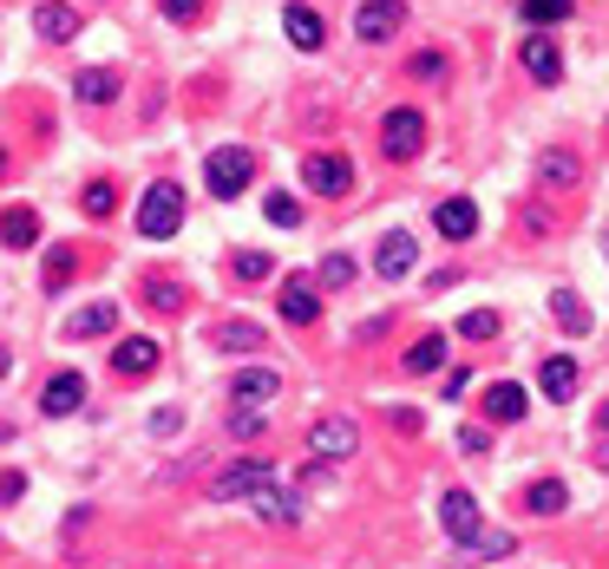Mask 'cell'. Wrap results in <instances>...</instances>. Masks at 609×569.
<instances>
[{
  "label": "cell",
  "mask_w": 609,
  "mask_h": 569,
  "mask_svg": "<svg viewBox=\"0 0 609 569\" xmlns=\"http://www.w3.org/2000/svg\"><path fill=\"white\" fill-rule=\"evenodd\" d=\"M72 275H79V262H72V249H52V256H46V288L59 295V288H66Z\"/></svg>",
  "instance_id": "33"
},
{
  "label": "cell",
  "mask_w": 609,
  "mask_h": 569,
  "mask_svg": "<svg viewBox=\"0 0 609 569\" xmlns=\"http://www.w3.org/2000/svg\"><path fill=\"white\" fill-rule=\"evenodd\" d=\"M33 26H39L46 39H72V33H79V13L59 7V0H39V7H33Z\"/></svg>",
  "instance_id": "20"
},
{
  "label": "cell",
  "mask_w": 609,
  "mask_h": 569,
  "mask_svg": "<svg viewBox=\"0 0 609 569\" xmlns=\"http://www.w3.org/2000/svg\"><path fill=\"white\" fill-rule=\"evenodd\" d=\"M413 256H420V249H413V236H407V229H394V236H380V249H374V269H380L387 282H400V275L413 269Z\"/></svg>",
  "instance_id": "12"
},
{
  "label": "cell",
  "mask_w": 609,
  "mask_h": 569,
  "mask_svg": "<svg viewBox=\"0 0 609 569\" xmlns=\"http://www.w3.org/2000/svg\"><path fill=\"white\" fill-rule=\"evenodd\" d=\"M571 7L577 0H525V20L531 26H551V20H571Z\"/></svg>",
  "instance_id": "34"
},
{
  "label": "cell",
  "mask_w": 609,
  "mask_h": 569,
  "mask_svg": "<svg viewBox=\"0 0 609 569\" xmlns=\"http://www.w3.org/2000/svg\"><path fill=\"white\" fill-rule=\"evenodd\" d=\"M282 321H295V328H308L315 315H321V295H315V282H282Z\"/></svg>",
  "instance_id": "14"
},
{
  "label": "cell",
  "mask_w": 609,
  "mask_h": 569,
  "mask_svg": "<svg viewBox=\"0 0 609 569\" xmlns=\"http://www.w3.org/2000/svg\"><path fill=\"white\" fill-rule=\"evenodd\" d=\"M302 183H308L315 197H348V190H354V164L335 157V151H328V157H308V164H302Z\"/></svg>",
  "instance_id": "5"
},
{
  "label": "cell",
  "mask_w": 609,
  "mask_h": 569,
  "mask_svg": "<svg viewBox=\"0 0 609 569\" xmlns=\"http://www.w3.org/2000/svg\"><path fill=\"white\" fill-rule=\"evenodd\" d=\"M538 177H544L551 190H577V183H584V164H577L571 151H544V157H538Z\"/></svg>",
  "instance_id": "19"
},
{
  "label": "cell",
  "mask_w": 609,
  "mask_h": 569,
  "mask_svg": "<svg viewBox=\"0 0 609 569\" xmlns=\"http://www.w3.org/2000/svg\"><path fill=\"white\" fill-rule=\"evenodd\" d=\"M597 426H604V432H609V400H604V413H597Z\"/></svg>",
  "instance_id": "40"
},
{
  "label": "cell",
  "mask_w": 609,
  "mask_h": 569,
  "mask_svg": "<svg viewBox=\"0 0 609 569\" xmlns=\"http://www.w3.org/2000/svg\"><path fill=\"white\" fill-rule=\"evenodd\" d=\"M433 223H440V236H446V242H466V236L479 229V203H466V197H446V203L433 210Z\"/></svg>",
  "instance_id": "11"
},
{
  "label": "cell",
  "mask_w": 609,
  "mask_h": 569,
  "mask_svg": "<svg viewBox=\"0 0 609 569\" xmlns=\"http://www.w3.org/2000/svg\"><path fill=\"white\" fill-rule=\"evenodd\" d=\"M525 387H512V380H499V387H485V419H525Z\"/></svg>",
  "instance_id": "22"
},
{
  "label": "cell",
  "mask_w": 609,
  "mask_h": 569,
  "mask_svg": "<svg viewBox=\"0 0 609 569\" xmlns=\"http://www.w3.org/2000/svg\"><path fill=\"white\" fill-rule=\"evenodd\" d=\"M112 367H118V374H131V380H138V374H151V367H157V341H144V334L118 341V347H112Z\"/></svg>",
  "instance_id": "17"
},
{
  "label": "cell",
  "mask_w": 609,
  "mask_h": 569,
  "mask_svg": "<svg viewBox=\"0 0 609 569\" xmlns=\"http://www.w3.org/2000/svg\"><path fill=\"white\" fill-rule=\"evenodd\" d=\"M538 387H544V400H558V406L577 400V360H571V354H551L544 374H538Z\"/></svg>",
  "instance_id": "16"
},
{
  "label": "cell",
  "mask_w": 609,
  "mask_h": 569,
  "mask_svg": "<svg viewBox=\"0 0 609 569\" xmlns=\"http://www.w3.org/2000/svg\"><path fill=\"white\" fill-rule=\"evenodd\" d=\"M249 177H256V157H249L243 144H223V151L203 164V183H210V197H243V190H249Z\"/></svg>",
  "instance_id": "3"
},
{
  "label": "cell",
  "mask_w": 609,
  "mask_h": 569,
  "mask_svg": "<svg viewBox=\"0 0 609 569\" xmlns=\"http://www.w3.org/2000/svg\"><path fill=\"white\" fill-rule=\"evenodd\" d=\"M112 321H118V308H112V301H92V308H79V315H72V328H66V334H72V341H92V334H105Z\"/></svg>",
  "instance_id": "25"
},
{
  "label": "cell",
  "mask_w": 609,
  "mask_h": 569,
  "mask_svg": "<svg viewBox=\"0 0 609 569\" xmlns=\"http://www.w3.org/2000/svg\"><path fill=\"white\" fill-rule=\"evenodd\" d=\"M551 315H558V328H564V334H584V328H590V308H584V295H577V288H558V295H551Z\"/></svg>",
  "instance_id": "24"
},
{
  "label": "cell",
  "mask_w": 609,
  "mask_h": 569,
  "mask_svg": "<svg viewBox=\"0 0 609 569\" xmlns=\"http://www.w3.org/2000/svg\"><path fill=\"white\" fill-rule=\"evenodd\" d=\"M269 223H276V229H295V223H302V210H295V197H282V190H269Z\"/></svg>",
  "instance_id": "36"
},
{
  "label": "cell",
  "mask_w": 609,
  "mask_h": 569,
  "mask_svg": "<svg viewBox=\"0 0 609 569\" xmlns=\"http://www.w3.org/2000/svg\"><path fill=\"white\" fill-rule=\"evenodd\" d=\"M282 26H289V39H295V46H321V39H328V20H321L315 7H289V20H282Z\"/></svg>",
  "instance_id": "23"
},
{
  "label": "cell",
  "mask_w": 609,
  "mask_h": 569,
  "mask_svg": "<svg viewBox=\"0 0 609 569\" xmlns=\"http://www.w3.org/2000/svg\"><path fill=\"white\" fill-rule=\"evenodd\" d=\"M72 98H79V105H112V98H118V72H112V66H85V72L72 79Z\"/></svg>",
  "instance_id": "13"
},
{
  "label": "cell",
  "mask_w": 609,
  "mask_h": 569,
  "mask_svg": "<svg viewBox=\"0 0 609 569\" xmlns=\"http://www.w3.org/2000/svg\"><path fill=\"white\" fill-rule=\"evenodd\" d=\"M459 334L466 341H499V315L492 308H472V315H459Z\"/></svg>",
  "instance_id": "29"
},
{
  "label": "cell",
  "mask_w": 609,
  "mask_h": 569,
  "mask_svg": "<svg viewBox=\"0 0 609 569\" xmlns=\"http://www.w3.org/2000/svg\"><path fill=\"white\" fill-rule=\"evenodd\" d=\"M525 505H531L538 518H558V511L571 505V491H564V478H538V485L525 491Z\"/></svg>",
  "instance_id": "27"
},
{
  "label": "cell",
  "mask_w": 609,
  "mask_h": 569,
  "mask_svg": "<svg viewBox=\"0 0 609 569\" xmlns=\"http://www.w3.org/2000/svg\"><path fill=\"white\" fill-rule=\"evenodd\" d=\"M525 66H531L538 85H558V79H564V59H558L551 39H525Z\"/></svg>",
  "instance_id": "21"
},
{
  "label": "cell",
  "mask_w": 609,
  "mask_h": 569,
  "mask_svg": "<svg viewBox=\"0 0 609 569\" xmlns=\"http://www.w3.org/2000/svg\"><path fill=\"white\" fill-rule=\"evenodd\" d=\"M39 406H46L52 419H66V413H79V406H85V380H79V374H52V380L39 387Z\"/></svg>",
  "instance_id": "10"
},
{
  "label": "cell",
  "mask_w": 609,
  "mask_h": 569,
  "mask_svg": "<svg viewBox=\"0 0 609 569\" xmlns=\"http://www.w3.org/2000/svg\"><path fill=\"white\" fill-rule=\"evenodd\" d=\"M262 341H269V334H262L256 321H223V328H210V347H216V354H256Z\"/></svg>",
  "instance_id": "15"
},
{
  "label": "cell",
  "mask_w": 609,
  "mask_h": 569,
  "mask_svg": "<svg viewBox=\"0 0 609 569\" xmlns=\"http://www.w3.org/2000/svg\"><path fill=\"white\" fill-rule=\"evenodd\" d=\"M39 236V223H33V210H7V249H26Z\"/></svg>",
  "instance_id": "31"
},
{
  "label": "cell",
  "mask_w": 609,
  "mask_h": 569,
  "mask_svg": "<svg viewBox=\"0 0 609 569\" xmlns=\"http://www.w3.org/2000/svg\"><path fill=\"white\" fill-rule=\"evenodd\" d=\"M433 367H446V334H420L407 347V374H433Z\"/></svg>",
  "instance_id": "26"
},
{
  "label": "cell",
  "mask_w": 609,
  "mask_h": 569,
  "mask_svg": "<svg viewBox=\"0 0 609 569\" xmlns=\"http://www.w3.org/2000/svg\"><path fill=\"white\" fill-rule=\"evenodd\" d=\"M177 223H184V190L164 177V183H151L144 190V210H138V236H177Z\"/></svg>",
  "instance_id": "2"
},
{
  "label": "cell",
  "mask_w": 609,
  "mask_h": 569,
  "mask_svg": "<svg viewBox=\"0 0 609 569\" xmlns=\"http://www.w3.org/2000/svg\"><path fill=\"white\" fill-rule=\"evenodd\" d=\"M144 301H151V308H184V288L164 282V275H151V282H144Z\"/></svg>",
  "instance_id": "35"
},
{
  "label": "cell",
  "mask_w": 609,
  "mask_h": 569,
  "mask_svg": "<svg viewBox=\"0 0 609 569\" xmlns=\"http://www.w3.org/2000/svg\"><path fill=\"white\" fill-rule=\"evenodd\" d=\"M249 505H256V518H262V524H302V498L276 491V485H262V491H256Z\"/></svg>",
  "instance_id": "18"
},
{
  "label": "cell",
  "mask_w": 609,
  "mask_h": 569,
  "mask_svg": "<svg viewBox=\"0 0 609 569\" xmlns=\"http://www.w3.org/2000/svg\"><path fill=\"white\" fill-rule=\"evenodd\" d=\"M230 432H236V439H262V432H269V413H262V406H236V413H230Z\"/></svg>",
  "instance_id": "30"
},
{
  "label": "cell",
  "mask_w": 609,
  "mask_h": 569,
  "mask_svg": "<svg viewBox=\"0 0 609 569\" xmlns=\"http://www.w3.org/2000/svg\"><path fill=\"white\" fill-rule=\"evenodd\" d=\"M440 524H446V537L466 544V550L485 544V531H479L485 518H479V498H472V491H446V498H440Z\"/></svg>",
  "instance_id": "4"
},
{
  "label": "cell",
  "mask_w": 609,
  "mask_h": 569,
  "mask_svg": "<svg viewBox=\"0 0 609 569\" xmlns=\"http://www.w3.org/2000/svg\"><path fill=\"white\" fill-rule=\"evenodd\" d=\"M446 72V59L440 52H426V59H413V79H440Z\"/></svg>",
  "instance_id": "38"
},
{
  "label": "cell",
  "mask_w": 609,
  "mask_h": 569,
  "mask_svg": "<svg viewBox=\"0 0 609 569\" xmlns=\"http://www.w3.org/2000/svg\"><path fill=\"white\" fill-rule=\"evenodd\" d=\"M321 282H328V288H348V282H354V256H328V262H321Z\"/></svg>",
  "instance_id": "37"
},
{
  "label": "cell",
  "mask_w": 609,
  "mask_h": 569,
  "mask_svg": "<svg viewBox=\"0 0 609 569\" xmlns=\"http://www.w3.org/2000/svg\"><path fill=\"white\" fill-rule=\"evenodd\" d=\"M354 446H361L354 419H315V432H308V452H315V459H348Z\"/></svg>",
  "instance_id": "8"
},
{
  "label": "cell",
  "mask_w": 609,
  "mask_h": 569,
  "mask_svg": "<svg viewBox=\"0 0 609 569\" xmlns=\"http://www.w3.org/2000/svg\"><path fill=\"white\" fill-rule=\"evenodd\" d=\"M276 393H282V374H276V367H243V374H236V387H230V400H236V406H269Z\"/></svg>",
  "instance_id": "9"
},
{
  "label": "cell",
  "mask_w": 609,
  "mask_h": 569,
  "mask_svg": "<svg viewBox=\"0 0 609 569\" xmlns=\"http://www.w3.org/2000/svg\"><path fill=\"white\" fill-rule=\"evenodd\" d=\"M262 485H276V472H269V465H256V459H243V465H230V472L210 485V498H216V505H236V498H256Z\"/></svg>",
  "instance_id": "6"
},
{
  "label": "cell",
  "mask_w": 609,
  "mask_h": 569,
  "mask_svg": "<svg viewBox=\"0 0 609 569\" xmlns=\"http://www.w3.org/2000/svg\"><path fill=\"white\" fill-rule=\"evenodd\" d=\"M276 269V256H262V249H236V282H262Z\"/></svg>",
  "instance_id": "32"
},
{
  "label": "cell",
  "mask_w": 609,
  "mask_h": 569,
  "mask_svg": "<svg viewBox=\"0 0 609 569\" xmlns=\"http://www.w3.org/2000/svg\"><path fill=\"white\" fill-rule=\"evenodd\" d=\"M79 210H85V216H112V210H118V183H112V177H92L85 197H79Z\"/></svg>",
  "instance_id": "28"
},
{
  "label": "cell",
  "mask_w": 609,
  "mask_h": 569,
  "mask_svg": "<svg viewBox=\"0 0 609 569\" xmlns=\"http://www.w3.org/2000/svg\"><path fill=\"white\" fill-rule=\"evenodd\" d=\"M164 13H171V20H197V13H203V0H164Z\"/></svg>",
  "instance_id": "39"
},
{
  "label": "cell",
  "mask_w": 609,
  "mask_h": 569,
  "mask_svg": "<svg viewBox=\"0 0 609 569\" xmlns=\"http://www.w3.org/2000/svg\"><path fill=\"white\" fill-rule=\"evenodd\" d=\"M400 20H407V0H361L354 33H361L367 46H380V39H394V33H400Z\"/></svg>",
  "instance_id": "7"
},
{
  "label": "cell",
  "mask_w": 609,
  "mask_h": 569,
  "mask_svg": "<svg viewBox=\"0 0 609 569\" xmlns=\"http://www.w3.org/2000/svg\"><path fill=\"white\" fill-rule=\"evenodd\" d=\"M380 151L387 157H420L426 151V111L420 105H394L380 118Z\"/></svg>",
  "instance_id": "1"
}]
</instances>
